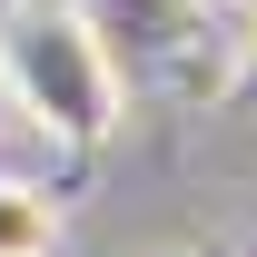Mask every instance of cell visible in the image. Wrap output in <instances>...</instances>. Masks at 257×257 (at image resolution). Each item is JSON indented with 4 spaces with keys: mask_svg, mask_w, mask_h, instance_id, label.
Here are the masks:
<instances>
[{
    "mask_svg": "<svg viewBox=\"0 0 257 257\" xmlns=\"http://www.w3.org/2000/svg\"><path fill=\"white\" fill-rule=\"evenodd\" d=\"M0 79L60 149H99L119 128V60L89 10H20L0 30Z\"/></svg>",
    "mask_w": 257,
    "mask_h": 257,
    "instance_id": "obj_1",
    "label": "cell"
},
{
    "mask_svg": "<svg viewBox=\"0 0 257 257\" xmlns=\"http://www.w3.org/2000/svg\"><path fill=\"white\" fill-rule=\"evenodd\" d=\"M50 237H60V208L30 178H0V257H50Z\"/></svg>",
    "mask_w": 257,
    "mask_h": 257,
    "instance_id": "obj_2",
    "label": "cell"
},
{
    "mask_svg": "<svg viewBox=\"0 0 257 257\" xmlns=\"http://www.w3.org/2000/svg\"><path fill=\"white\" fill-rule=\"evenodd\" d=\"M237 99H257V69H247V79H237Z\"/></svg>",
    "mask_w": 257,
    "mask_h": 257,
    "instance_id": "obj_3",
    "label": "cell"
},
{
    "mask_svg": "<svg viewBox=\"0 0 257 257\" xmlns=\"http://www.w3.org/2000/svg\"><path fill=\"white\" fill-rule=\"evenodd\" d=\"M198 10H218V0H198Z\"/></svg>",
    "mask_w": 257,
    "mask_h": 257,
    "instance_id": "obj_4",
    "label": "cell"
}]
</instances>
